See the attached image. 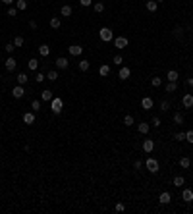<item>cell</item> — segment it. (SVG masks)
Segmentation results:
<instances>
[{
  "mask_svg": "<svg viewBox=\"0 0 193 214\" xmlns=\"http://www.w3.org/2000/svg\"><path fill=\"white\" fill-rule=\"evenodd\" d=\"M145 168H147L151 174H156V172H159V160L153 158V156H149V158L145 160Z\"/></svg>",
  "mask_w": 193,
  "mask_h": 214,
  "instance_id": "obj_1",
  "label": "cell"
},
{
  "mask_svg": "<svg viewBox=\"0 0 193 214\" xmlns=\"http://www.w3.org/2000/svg\"><path fill=\"white\" fill-rule=\"evenodd\" d=\"M62 108H64V101H62L60 97H54L52 101H50V110H52L54 114H60Z\"/></svg>",
  "mask_w": 193,
  "mask_h": 214,
  "instance_id": "obj_2",
  "label": "cell"
},
{
  "mask_svg": "<svg viewBox=\"0 0 193 214\" xmlns=\"http://www.w3.org/2000/svg\"><path fill=\"white\" fill-rule=\"evenodd\" d=\"M99 37H101L103 42H110L112 41V29L110 27H103V29L99 31Z\"/></svg>",
  "mask_w": 193,
  "mask_h": 214,
  "instance_id": "obj_3",
  "label": "cell"
},
{
  "mask_svg": "<svg viewBox=\"0 0 193 214\" xmlns=\"http://www.w3.org/2000/svg\"><path fill=\"white\" fill-rule=\"evenodd\" d=\"M114 46H116L118 50L127 48V37H116V39H114Z\"/></svg>",
  "mask_w": 193,
  "mask_h": 214,
  "instance_id": "obj_4",
  "label": "cell"
},
{
  "mask_svg": "<svg viewBox=\"0 0 193 214\" xmlns=\"http://www.w3.org/2000/svg\"><path fill=\"white\" fill-rule=\"evenodd\" d=\"M118 77L122 81H126V79H130L131 77V69L130 68H126V66H120V71H118Z\"/></svg>",
  "mask_w": 193,
  "mask_h": 214,
  "instance_id": "obj_5",
  "label": "cell"
},
{
  "mask_svg": "<svg viewBox=\"0 0 193 214\" xmlns=\"http://www.w3.org/2000/svg\"><path fill=\"white\" fill-rule=\"evenodd\" d=\"M12 97H14V98H23V97H25L23 85H16V87L12 89Z\"/></svg>",
  "mask_w": 193,
  "mask_h": 214,
  "instance_id": "obj_6",
  "label": "cell"
},
{
  "mask_svg": "<svg viewBox=\"0 0 193 214\" xmlns=\"http://www.w3.org/2000/svg\"><path fill=\"white\" fill-rule=\"evenodd\" d=\"M182 104H183V108H193V95L191 93H185L182 97Z\"/></svg>",
  "mask_w": 193,
  "mask_h": 214,
  "instance_id": "obj_7",
  "label": "cell"
},
{
  "mask_svg": "<svg viewBox=\"0 0 193 214\" xmlns=\"http://www.w3.org/2000/svg\"><path fill=\"white\" fill-rule=\"evenodd\" d=\"M16 66H18V62H16V58H14V56H10V58H6V60H4V68H6V71H14V69H16Z\"/></svg>",
  "mask_w": 193,
  "mask_h": 214,
  "instance_id": "obj_8",
  "label": "cell"
},
{
  "mask_svg": "<svg viewBox=\"0 0 193 214\" xmlns=\"http://www.w3.org/2000/svg\"><path fill=\"white\" fill-rule=\"evenodd\" d=\"M153 106H155V101H153L151 97H143L141 98V108L143 110H151Z\"/></svg>",
  "mask_w": 193,
  "mask_h": 214,
  "instance_id": "obj_9",
  "label": "cell"
},
{
  "mask_svg": "<svg viewBox=\"0 0 193 214\" xmlns=\"http://www.w3.org/2000/svg\"><path fill=\"white\" fill-rule=\"evenodd\" d=\"M68 52L71 56H81L83 54V46L81 45H71V46H68Z\"/></svg>",
  "mask_w": 193,
  "mask_h": 214,
  "instance_id": "obj_10",
  "label": "cell"
},
{
  "mask_svg": "<svg viewBox=\"0 0 193 214\" xmlns=\"http://www.w3.org/2000/svg\"><path fill=\"white\" fill-rule=\"evenodd\" d=\"M56 68L58 69H68L70 68V62H68V58H64V56H60V58H56Z\"/></svg>",
  "mask_w": 193,
  "mask_h": 214,
  "instance_id": "obj_11",
  "label": "cell"
},
{
  "mask_svg": "<svg viewBox=\"0 0 193 214\" xmlns=\"http://www.w3.org/2000/svg\"><path fill=\"white\" fill-rule=\"evenodd\" d=\"M155 151V141L153 139H145L143 141V153H153Z\"/></svg>",
  "mask_w": 193,
  "mask_h": 214,
  "instance_id": "obj_12",
  "label": "cell"
},
{
  "mask_svg": "<svg viewBox=\"0 0 193 214\" xmlns=\"http://www.w3.org/2000/svg\"><path fill=\"white\" fill-rule=\"evenodd\" d=\"M170 201H172V195H170L168 191H162V193L159 195V203L160 204H168Z\"/></svg>",
  "mask_w": 193,
  "mask_h": 214,
  "instance_id": "obj_13",
  "label": "cell"
},
{
  "mask_svg": "<svg viewBox=\"0 0 193 214\" xmlns=\"http://www.w3.org/2000/svg\"><path fill=\"white\" fill-rule=\"evenodd\" d=\"M54 98V95H52V91H48V89H45V91H41V101H45V102H50Z\"/></svg>",
  "mask_w": 193,
  "mask_h": 214,
  "instance_id": "obj_14",
  "label": "cell"
},
{
  "mask_svg": "<svg viewBox=\"0 0 193 214\" xmlns=\"http://www.w3.org/2000/svg\"><path fill=\"white\" fill-rule=\"evenodd\" d=\"M149 129H151V125H149L147 122H141V124H137V131H139L141 135H147V133H149Z\"/></svg>",
  "mask_w": 193,
  "mask_h": 214,
  "instance_id": "obj_15",
  "label": "cell"
},
{
  "mask_svg": "<svg viewBox=\"0 0 193 214\" xmlns=\"http://www.w3.org/2000/svg\"><path fill=\"white\" fill-rule=\"evenodd\" d=\"M71 12H74V10H71V6H70V4H64L62 8H60V16L70 18V16H71Z\"/></svg>",
  "mask_w": 193,
  "mask_h": 214,
  "instance_id": "obj_16",
  "label": "cell"
},
{
  "mask_svg": "<svg viewBox=\"0 0 193 214\" xmlns=\"http://www.w3.org/2000/svg\"><path fill=\"white\" fill-rule=\"evenodd\" d=\"M23 124H27V125L35 124V114H33V112H25V114H23Z\"/></svg>",
  "mask_w": 193,
  "mask_h": 214,
  "instance_id": "obj_17",
  "label": "cell"
},
{
  "mask_svg": "<svg viewBox=\"0 0 193 214\" xmlns=\"http://www.w3.org/2000/svg\"><path fill=\"white\" fill-rule=\"evenodd\" d=\"M182 199H183L185 203H191L193 201V191L191 189H183L182 191Z\"/></svg>",
  "mask_w": 193,
  "mask_h": 214,
  "instance_id": "obj_18",
  "label": "cell"
},
{
  "mask_svg": "<svg viewBox=\"0 0 193 214\" xmlns=\"http://www.w3.org/2000/svg\"><path fill=\"white\" fill-rule=\"evenodd\" d=\"M145 8H147L149 12H156V8H159V2H156V0H147Z\"/></svg>",
  "mask_w": 193,
  "mask_h": 214,
  "instance_id": "obj_19",
  "label": "cell"
},
{
  "mask_svg": "<svg viewBox=\"0 0 193 214\" xmlns=\"http://www.w3.org/2000/svg\"><path fill=\"white\" fill-rule=\"evenodd\" d=\"M27 68H29L31 71H37L39 69V60L37 58H31L29 62H27Z\"/></svg>",
  "mask_w": 193,
  "mask_h": 214,
  "instance_id": "obj_20",
  "label": "cell"
},
{
  "mask_svg": "<svg viewBox=\"0 0 193 214\" xmlns=\"http://www.w3.org/2000/svg\"><path fill=\"white\" fill-rule=\"evenodd\" d=\"M77 68H79V71H89L91 62H89V60H81L79 64H77Z\"/></svg>",
  "mask_w": 193,
  "mask_h": 214,
  "instance_id": "obj_21",
  "label": "cell"
},
{
  "mask_svg": "<svg viewBox=\"0 0 193 214\" xmlns=\"http://www.w3.org/2000/svg\"><path fill=\"white\" fill-rule=\"evenodd\" d=\"M164 89H166V93H176V91H178V83H176V81H168Z\"/></svg>",
  "mask_w": 193,
  "mask_h": 214,
  "instance_id": "obj_22",
  "label": "cell"
},
{
  "mask_svg": "<svg viewBox=\"0 0 193 214\" xmlns=\"http://www.w3.org/2000/svg\"><path fill=\"white\" fill-rule=\"evenodd\" d=\"M172 183H174V187H182V185L185 183V177L183 176H174V181Z\"/></svg>",
  "mask_w": 193,
  "mask_h": 214,
  "instance_id": "obj_23",
  "label": "cell"
},
{
  "mask_svg": "<svg viewBox=\"0 0 193 214\" xmlns=\"http://www.w3.org/2000/svg\"><path fill=\"white\" fill-rule=\"evenodd\" d=\"M178 77H180V75H178L176 69H170L168 73H166V79H168V81H178Z\"/></svg>",
  "mask_w": 193,
  "mask_h": 214,
  "instance_id": "obj_24",
  "label": "cell"
},
{
  "mask_svg": "<svg viewBox=\"0 0 193 214\" xmlns=\"http://www.w3.org/2000/svg\"><path fill=\"white\" fill-rule=\"evenodd\" d=\"M60 25H62V19L60 18H50V27H52V29H60Z\"/></svg>",
  "mask_w": 193,
  "mask_h": 214,
  "instance_id": "obj_25",
  "label": "cell"
},
{
  "mask_svg": "<svg viewBox=\"0 0 193 214\" xmlns=\"http://www.w3.org/2000/svg\"><path fill=\"white\" fill-rule=\"evenodd\" d=\"M39 54L41 56H48V54H50V46H48V45H41L39 46Z\"/></svg>",
  "mask_w": 193,
  "mask_h": 214,
  "instance_id": "obj_26",
  "label": "cell"
},
{
  "mask_svg": "<svg viewBox=\"0 0 193 214\" xmlns=\"http://www.w3.org/2000/svg\"><path fill=\"white\" fill-rule=\"evenodd\" d=\"M16 8H18L19 12L27 10V0H16Z\"/></svg>",
  "mask_w": 193,
  "mask_h": 214,
  "instance_id": "obj_27",
  "label": "cell"
},
{
  "mask_svg": "<svg viewBox=\"0 0 193 214\" xmlns=\"http://www.w3.org/2000/svg\"><path fill=\"white\" fill-rule=\"evenodd\" d=\"M16 79H18V85H25L27 81H29V77H27V73H19Z\"/></svg>",
  "mask_w": 193,
  "mask_h": 214,
  "instance_id": "obj_28",
  "label": "cell"
},
{
  "mask_svg": "<svg viewBox=\"0 0 193 214\" xmlns=\"http://www.w3.org/2000/svg\"><path fill=\"white\" fill-rule=\"evenodd\" d=\"M180 166L185 170V168H189L191 166V158H187V156H183V158H180Z\"/></svg>",
  "mask_w": 193,
  "mask_h": 214,
  "instance_id": "obj_29",
  "label": "cell"
},
{
  "mask_svg": "<svg viewBox=\"0 0 193 214\" xmlns=\"http://www.w3.org/2000/svg\"><path fill=\"white\" fill-rule=\"evenodd\" d=\"M174 124H176V125L183 124V114H182V112H176V114H174Z\"/></svg>",
  "mask_w": 193,
  "mask_h": 214,
  "instance_id": "obj_30",
  "label": "cell"
},
{
  "mask_svg": "<svg viewBox=\"0 0 193 214\" xmlns=\"http://www.w3.org/2000/svg\"><path fill=\"white\" fill-rule=\"evenodd\" d=\"M99 73H101V77H106V75L110 73V66H106V64H104V66H101V69H99Z\"/></svg>",
  "mask_w": 193,
  "mask_h": 214,
  "instance_id": "obj_31",
  "label": "cell"
},
{
  "mask_svg": "<svg viewBox=\"0 0 193 214\" xmlns=\"http://www.w3.org/2000/svg\"><path fill=\"white\" fill-rule=\"evenodd\" d=\"M112 64H114V66H122V64H124L122 54H116V56H114V58H112Z\"/></svg>",
  "mask_w": 193,
  "mask_h": 214,
  "instance_id": "obj_32",
  "label": "cell"
},
{
  "mask_svg": "<svg viewBox=\"0 0 193 214\" xmlns=\"http://www.w3.org/2000/svg\"><path fill=\"white\" fill-rule=\"evenodd\" d=\"M46 79H50V81H56V79H58V71H56V69H50V71L46 73Z\"/></svg>",
  "mask_w": 193,
  "mask_h": 214,
  "instance_id": "obj_33",
  "label": "cell"
},
{
  "mask_svg": "<svg viewBox=\"0 0 193 214\" xmlns=\"http://www.w3.org/2000/svg\"><path fill=\"white\" fill-rule=\"evenodd\" d=\"M93 10H95L97 14H101V12H104V4L103 2H95L93 4Z\"/></svg>",
  "mask_w": 193,
  "mask_h": 214,
  "instance_id": "obj_34",
  "label": "cell"
},
{
  "mask_svg": "<svg viewBox=\"0 0 193 214\" xmlns=\"http://www.w3.org/2000/svg\"><path fill=\"white\" fill-rule=\"evenodd\" d=\"M31 108H33V112H39V110H41V101L33 98V101H31Z\"/></svg>",
  "mask_w": 193,
  "mask_h": 214,
  "instance_id": "obj_35",
  "label": "cell"
},
{
  "mask_svg": "<svg viewBox=\"0 0 193 214\" xmlns=\"http://www.w3.org/2000/svg\"><path fill=\"white\" fill-rule=\"evenodd\" d=\"M133 122H135V120H133V116H131V114H127V116H124V124H126L127 127H130V125H133Z\"/></svg>",
  "mask_w": 193,
  "mask_h": 214,
  "instance_id": "obj_36",
  "label": "cell"
},
{
  "mask_svg": "<svg viewBox=\"0 0 193 214\" xmlns=\"http://www.w3.org/2000/svg\"><path fill=\"white\" fill-rule=\"evenodd\" d=\"M174 141H185V131H178V133H174Z\"/></svg>",
  "mask_w": 193,
  "mask_h": 214,
  "instance_id": "obj_37",
  "label": "cell"
},
{
  "mask_svg": "<svg viewBox=\"0 0 193 214\" xmlns=\"http://www.w3.org/2000/svg\"><path fill=\"white\" fill-rule=\"evenodd\" d=\"M18 8H16V6H14V8H8V12H6V16H10V18H16L18 16Z\"/></svg>",
  "mask_w": 193,
  "mask_h": 214,
  "instance_id": "obj_38",
  "label": "cell"
},
{
  "mask_svg": "<svg viewBox=\"0 0 193 214\" xmlns=\"http://www.w3.org/2000/svg\"><path fill=\"white\" fill-rule=\"evenodd\" d=\"M151 85H153V87H160V85H162V77H153Z\"/></svg>",
  "mask_w": 193,
  "mask_h": 214,
  "instance_id": "obj_39",
  "label": "cell"
},
{
  "mask_svg": "<svg viewBox=\"0 0 193 214\" xmlns=\"http://www.w3.org/2000/svg\"><path fill=\"white\" fill-rule=\"evenodd\" d=\"M160 110L162 112H168L170 110V102L168 101H160Z\"/></svg>",
  "mask_w": 193,
  "mask_h": 214,
  "instance_id": "obj_40",
  "label": "cell"
},
{
  "mask_svg": "<svg viewBox=\"0 0 193 214\" xmlns=\"http://www.w3.org/2000/svg\"><path fill=\"white\" fill-rule=\"evenodd\" d=\"M14 45H16V46H23V37H19V35H18V37H14Z\"/></svg>",
  "mask_w": 193,
  "mask_h": 214,
  "instance_id": "obj_41",
  "label": "cell"
},
{
  "mask_svg": "<svg viewBox=\"0 0 193 214\" xmlns=\"http://www.w3.org/2000/svg\"><path fill=\"white\" fill-rule=\"evenodd\" d=\"M45 79H46V75H45V73H41V71H37V75H35V81H37V83H42Z\"/></svg>",
  "mask_w": 193,
  "mask_h": 214,
  "instance_id": "obj_42",
  "label": "cell"
},
{
  "mask_svg": "<svg viewBox=\"0 0 193 214\" xmlns=\"http://www.w3.org/2000/svg\"><path fill=\"white\" fill-rule=\"evenodd\" d=\"M4 50H6V52H10V54H12L14 50H16V45H14V42H8V45H6V46H4Z\"/></svg>",
  "mask_w": 193,
  "mask_h": 214,
  "instance_id": "obj_43",
  "label": "cell"
},
{
  "mask_svg": "<svg viewBox=\"0 0 193 214\" xmlns=\"http://www.w3.org/2000/svg\"><path fill=\"white\" fill-rule=\"evenodd\" d=\"M174 35H176L178 39H182V35H183V29H182L180 25H178V27H174Z\"/></svg>",
  "mask_w": 193,
  "mask_h": 214,
  "instance_id": "obj_44",
  "label": "cell"
},
{
  "mask_svg": "<svg viewBox=\"0 0 193 214\" xmlns=\"http://www.w3.org/2000/svg\"><path fill=\"white\" fill-rule=\"evenodd\" d=\"M151 124H153L155 127H160V124H162V122H160V118H159V116H155V118L151 120Z\"/></svg>",
  "mask_w": 193,
  "mask_h": 214,
  "instance_id": "obj_45",
  "label": "cell"
},
{
  "mask_svg": "<svg viewBox=\"0 0 193 214\" xmlns=\"http://www.w3.org/2000/svg\"><path fill=\"white\" fill-rule=\"evenodd\" d=\"M185 141H189V143H193V129H189V131H185Z\"/></svg>",
  "mask_w": 193,
  "mask_h": 214,
  "instance_id": "obj_46",
  "label": "cell"
},
{
  "mask_svg": "<svg viewBox=\"0 0 193 214\" xmlns=\"http://www.w3.org/2000/svg\"><path fill=\"white\" fill-rule=\"evenodd\" d=\"M114 210H116V212H124V210H126V206H124L122 203H118L116 206H114Z\"/></svg>",
  "mask_w": 193,
  "mask_h": 214,
  "instance_id": "obj_47",
  "label": "cell"
},
{
  "mask_svg": "<svg viewBox=\"0 0 193 214\" xmlns=\"http://www.w3.org/2000/svg\"><path fill=\"white\" fill-rule=\"evenodd\" d=\"M133 168H135V170H141V168H143V162H141V160H135V162H133Z\"/></svg>",
  "mask_w": 193,
  "mask_h": 214,
  "instance_id": "obj_48",
  "label": "cell"
},
{
  "mask_svg": "<svg viewBox=\"0 0 193 214\" xmlns=\"http://www.w3.org/2000/svg\"><path fill=\"white\" fill-rule=\"evenodd\" d=\"M79 4H81V6H91L93 0H79Z\"/></svg>",
  "mask_w": 193,
  "mask_h": 214,
  "instance_id": "obj_49",
  "label": "cell"
},
{
  "mask_svg": "<svg viewBox=\"0 0 193 214\" xmlns=\"http://www.w3.org/2000/svg\"><path fill=\"white\" fill-rule=\"evenodd\" d=\"M29 27H31V29H37V21L31 19V21H29Z\"/></svg>",
  "mask_w": 193,
  "mask_h": 214,
  "instance_id": "obj_50",
  "label": "cell"
},
{
  "mask_svg": "<svg viewBox=\"0 0 193 214\" xmlns=\"http://www.w3.org/2000/svg\"><path fill=\"white\" fill-rule=\"evenodd\" d=\"M185 83H187V87H193V77H187V81H185Z\"/></svg>",
  "mask_w": 193,
  "mask_h": 214,
  "instance_id": "obj_51",
  "label": "cell"
},
{
  "mask_svg": "<svg viewBox=\"0 0 193 214\" xmlns=\"http://www.w3.org/2000/svg\"><path fill=\"white\" fill-rule=\"evenodd\" d=\"M0 2H2V4H6V6H10V4L14 2V0H0Z\"/></svg>",
  "mask_w": 193,
  "mask_h": 214,
  "instance_id": "obj_52",
  "label": "cell"
},
{
  "mask_svg": "<svg viewBox=\"0 0 193 214\" xmlns=\"http://www.w3.org/2000/svg\"><path fill=\"white\" fill-rule=\"evenodd\" d=\"M156 2H159V4H160V2H164V0H156Z\"/></svg>",
  "mask_w": 193,
  "mask_h": 214,
  "instance_id": "obj_53",
  "label": "cell"
},
{
  "mask_svg": "<svg viewBox=\"0 0 193 214\" xmlns=\"http://www.w3.org/2000/svg\"><path fill=\"white\" fill-rule=\"evenodd\" d=\"M0 79H2V75H0Z\"/></svg>",
  "mask_w": 193,
  "mask_h": 214,
  "instance_id": "obj_54",
  "label": "cell"
}]
</instances>
